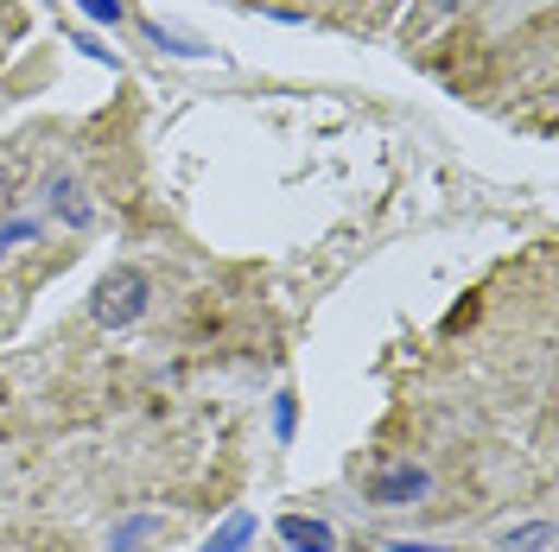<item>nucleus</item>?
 Instances as JSON below:
<instances>
[{
    "label": "nucleus",
    "mask_w": 559,
    "mask_h": 552,
    "mask_svg": "<svg viewBox=\"0 0 559 552\" xmlns=\"http://www.w3.org/2000/svg\"><path fill=\"white\" fill-rule=\"evenodd\" d=\"M76 7H83L90 20H103V26H115V20H121V0H76Z\"/></svg>",
    "instance_id": "6e6552de"
},
{
    "label": "nucleus",
    "mask_w": 559,
    "mask_h": 552,
    "mask_svg": "<svg viewBox=\"0 0 559 552\" xmlns=\"http://www.w3.org/2000/svg\"><path fill=\"white\" fill-rule=\"evenodd\" d=\"M146 299H153V286H146L140 267H108V274L96 279V292H90V317H96L103 331H128V324L146 317Z\"/></svg>",
    "instance_id": "f257e3e1"
},
{
    "label": "nucleus",
    "mask_w": 559,
    "mask_h": 552,
    "mask_svg": "<svg viewBox=\"0 0 559 552\" xmlns=\"http://www.w3.org/2000/svg\"><path fill=\"white\" fill-rule=\"evenodd\" d=\"M13 197V166H0V204Z\"/></svg>",
    "instance_id": "9d476101"
},
{
    "label": "nucleus",
    "mask_w": 559,
    "mask_h": 552,
    "mask_svg": "<svg viewBox=\"0 0 559 552\" xmlns=\"http://www.w3.org/2000/svg\"><path fill=\"white\" fill-rule=\"evenodd\" d=\"M432 489V477L419 470V464H394V470H382L376 483H369V502H382V508H407V502H419Z\"/></svg>",
    "instance_id": "f03ea898"
},
{
    "label": "nucleus",
    "mask_w": 559,
    "mask_h": 552,
    "mask_svg": "<svg viewBox=\"0 0 559 552\" xmlns=\"http://www.w3.org/2000/svg\"><path fill=\"white\" fill-rule=\"evenodd\" d=\"M280 540H286L293 552H337V533H331L324 520H306V515L280 520Z\"/></svg>",
    "instance_id": "7ed1b4c3"
},
{
    "label": "nucleus",
    "mask_w": 559,
    "mask_h": 552,
    "mask_svg": "<svg viewBox=\"0 0 559 552\" xmlns=\"http://www.w3.org/2000/svg\"><path fill=\"white\" fill-rule=\"evenodd\" d=\"M388 552H439V547H388Z\"/></svg>",
    "instance_id": "9b49d317"
},
{
    "label": "nucleus",
    "mask_w": 559,
    "mask_h": 552,
    "mask_svg": "<svg viewBox=\"0 0 559 552\" xmlns=\"http://www.w3.org/2000/svg\"><path fill=\"white\" fill-rule=\"evenodd\" d=\"M45 191H51V209H58V216H64L70 229H83V223H90V204H83V184H76V178H51V184H45Z\"/></svg>",
    "instance_id": "20e7f679"
},
{
    "label": "nucleus",
    "mask_w": 559,
    "mask_h": 552,
    "mask_svg": "<svg viewBox=\"0 0 559 552\" xmlns=\"http://www.w3.org/2000/svg\"><path fill=\"white\" fill-rule=\"evenodd\" d=\"M7 242H33V223H13V229H0V248Z\"/></svg>",
    "instance_id": "1a4fd4ad"
},
{
    "label": "nucleus",
    "mask_w": 559,
    "mask_h": 552,
    "mask_svg": "<svg viewBox=\"0 0 559 552\" xmlns=\"http://www.w3.org/2000/svg\"><path fill=\"white\" fill-rule=\"evenodd\" d=\"M248 540H254V515H229L223 520V533H210L204 552H242Z\"/></svg>",
    "instance_id": "39448f33"
},
{
    "label": "nucleus",
    "mask_w": 559,
    "mask_h": 552,
    "mask_svg": "<svg viewBox=\"0 0 559 552\" xmlns=\"http://www.w3.org/2000/svg\"><path fill=\"white\" fill-rule=\"evenodd\" d=\"M153 533H159V520H153V515H140V520H128V527H121V533L108 540V552H134L140 540H153Z\"/></svg>",
    "instance_id": "0eeeda50"
},
{
    "label": "nucleus",
    "mask_w": 559,
    "mask_h": 552,
    "mask_svg": "<svg viewBox=\"0 0 559 552\" xmlns=\"http://www.w3.org/2000/svg\"><path fill=\"white\" fill-rule=\"evenodd\" d=\"M547 547H554V527L547 520H527L515 533H502V552H547Z\"/></svg>",
    "instance_id": "423d86ee"
}]
</instances>
